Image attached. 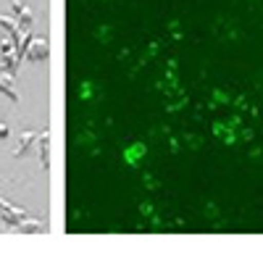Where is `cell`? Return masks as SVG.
I'll use <instances>...</instances> for the list:
<instances>
[{"label": "cell", "instance_id": "3", "mask_svg": "<svg viewBox=\"0 0 263 263\" xmlns=\"http://www.w3.org/2000/svg\"><path fill=\"white\" fill-rule=\"evenodd\" d=\"M11 8H13V21L18 27H24V29H29L32 27V21H34V16H32V11L21 3V0H13L11 3Z\"/></svg>", "mask_w": 263, "mask_h": 263}, {"label": "cell", "instance_id": "5", "mask_svg": "<svg viewBox=\"0 0 263 263\" xmlns=\"http://www.w3.org/2000/svg\"><path fill=\"white\" fill-rule=\"evenodd\" d=\"M37 137H40V132H24L21 140H18V145H16V150H13V158H24L29 153V147L37 142Z\"/></svg>", "mask_w": 263, "mask_h": 263}, {"label": "cell", "instance_id": "2", "mask_svg": "<svg viewBox=\"0 0 263 263\" xmlns=\"http://www.w3.org/2000/svg\"><path fill=\"white\" fill-rule=\"evenodd\" d=\"M48 53H50V42H48L45 37H32L29 45H27V50H24V55H27L29 61H34V63L45 61Z\"/></svg>", "mask_w": 263, "mask_h": 263}, {"label": "cell", "instance_id": "4", "mask_svg": "<svg viewBox=\"0 0 263 263\" xmlns=\"http://www.w3.org/2000/svg\"><path fill=\"white\" fill-rule=\"evenodd\" d=\"M37 156H40V163L48 168V158H50V132H40V137H37Z\"/></svg>", "mask_w": 263, "mask_h": 263}, {"label": "cell", "instance_id": "1", "mask_svg": "<svg viewBox=\"0 0 263 263\" xmlns=\"http://www.w3.org/2000/svg\"><path fill=\"white\" fill-rule=\"evenodd\" d=\"M0 216H3V221H6L8 229H16V227L27 218V211H21V208L11 205L6 197H0Z\"/></svg>", "mask_w": 263, "mask_h": 263}, {"label": "cell", "instance_id": "9", "mask_svg": "<svg viewBox=\"0 0 263 263\" xmlns=\"http://www.w3.org/2000/svg\"><path fill=\"white\" fill-rule=\"evenodd\" d=\"M8 227H6V221H3V216H0V232H6Z\"/></svg>", "mask_w": 263, "mask_h": 263}, {"label": "cell", "instance_id": "7", "mask_svg": "<svg viewBox=\"0 0 263 263\" xmlns=\"http://www.w3.org/2000/svg\"><path fill=\"white\" fill-rule=\"evenodd\" d=\"M0 92H3L11 103H18V92L13 87V77L11 74H0Z\"/></svg>", "mask_w": 263, "mask_h": 263}, {"label": "cell", "instance_id": "6", "mask_svg": "<svg viewBox=\"0 0 263 263\" xmlns=\"http://www.w3.org/2000/svg\"><path fill=\"white\" fill-rule=\"evenodd\" d=\"M16 232H21V234H42V232H48V227L42 224V221H37V218H24L18 227H16Z\"/></svg>", "mask_w": 263, "mask_h": 263}, {"label": "cell", "instance_id": "8", "mask_svg": "<svg viewBox=\"0 0 263 263\" xmlns=\"http://www.w3.org/2000/svg\"><path fill=\"white\" fill-rule=\"evenodd\" d=\"M8 135H11V126H8L6 121H0V140H6Z\"/></svg>", "mask_w": 263, "mask_h": 263}]
</instances>
